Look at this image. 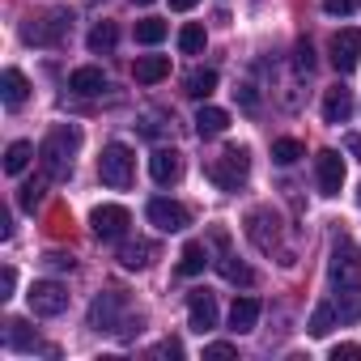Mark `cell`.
Masks as SVG:
<instances>
[{
    "label": "cell",
    "instance_id": "cell-44",
    "mask_svg": "<svg viewBox=\"0 0 361 361\" xmlns=\"http://www.w3.org/2000/svg\"><path fill=\"white\" fill-rule=\"evenodd\" d=\"M132 5H153V0H132Z\"/></svg>",
    "mask_w": 361,
    "mask_h": 361
},
{
    "label": "cell",
    "instance_id": "cell-45",
    "mask_svg": "<svg viewBox=\"0 0 361 361\" xmlns=\"http://www.w3.org/2000/svg\"><path fill=\"white\" fill-rule=\"evenodd\" d=\"M357 200H361V192H357Z\"/></svg>",
    "mask_w": 361,
    "mask_h": 361
},
{
    "label": "cell",
    "instance_id": "cell-37",
    "mask_svg": "<svg viewBox=\"0 0 361 361\" xmlns=\"http://www.w3.org/2000/svg\"><path fill=\"white\" fill-rule=\"evenodd\" d=\"M234 98H238L247 111H255V106H259V94H255V85H238V90H234Z\"/></svg>",
    "mask_w": 361,
    "mask_h": 361
},
{
    "label": "cell",
    "instance_id": "cell-2",
    "mask_svg": "<svg viewBox=\"0 0 361 361\" xmlns=\"http://www.w3.org/2000/svg\"><path fill=\"white\" fill-rule=\"evenodd\" d=\"M90 327H94V331L132 336V327H140V314L132 319V306H128V293H123V289H106V293L94 298V306H90Z\"/></svg>",
    "mask_w": 361,
    "mask_h": 361
},
{
    "label": "cell",
    "instance_id": "cell-4",
    "mask_svg": "<svg viewBox=\"0 0 361 361\" xmlns=\"http://www.w3.org/2000/svg\"><path fill=\"white\" fill-rule=\"evenodd\" d=\"M327 276L336 289H361V251L353 238H336L331 247V264H327Z\"/></svg>",
    "mask_w": 361,
    "mask_h": 361
},
{
    "label": "cell",
    "instance_id": "cell-20",
    "mask_svg": "<svg viewBox=\"0 0 361 361\" xmlns=\"http://www.w3.org/2000/svg\"><path fill=\"white\" fill-rule=\"evenodd\" d=\"M132 77H136V85H157L170 77V60L166 56H140L132 64Z\"/></svg>",
    "mask_w": 361,
    "mask_h": 361
},
{
    "label": "cell",
    "instance_id": "cell-9",
    "mask_svg": "<svg viewBox=\"0 0 361 361\" xmlns=\"http://www.w3.org/2000/svg\"><path fill=\"white\" fill-rule=\"evenodd\" d=\"M213 247H217V272H221L230 285H251V281H255V272L230 251V234H226V230H213Z\"/></svg>",
    "mask_w": 361,
    "mask_h": 361
},
{
    "label": "cell",
    "instance_id": "cell-27",
    "mask_svg": "<svg viewBox=\"0 0 361 361\" xmlns=\"http://www.w3.org/2000/svg\"><path fill=\"white\" fill-rule=\"evenodd\" d=\"M115 39H119L115 22H98V26L90 30V51H94V56H106V51H115Z\"/></svg>",
    "mask_w": 361,
    "mask_h": 361
},
{
    "label": "cell",
    "instance_id": "cell-6",
    "mask_svg": "<svg viewBox=\"0 0 361 361\" xmlns=\"http://www.w3.org/2000/svg\"><path fill=\"white\" fill-rule=\"evenodd\" d=\"M68 30H73V13H47V18H30L22 26V39L35 47H56V43H64Z\"/></svg>",
    "mask_w": 361,
    "mask_h": 361
},
{
    "label": "cell",
    "instance_id": "cell-10",
    "mask_svg": "<svg viewBox=\"0 0 361 361\" xmlns=\"http://www.w3.org/2000/svg\"><path fill=\"white\" fill-rule=\"evenodd\" d=\"M361 64V30L348 26L340 35H331V68L336 73H353Z\"/></svg>",
    "mask_w": 361,
    "mask_h": 361
},
{
    "label": "cell",
    "instance_id": "cell-31",
    "mask_svg": "<svg viewBox=\"0 0 361 361\" xmlns=\"http://www.w3.org/2000/svg\"><path fill=\"white\" fill-rule=\"evenodd\" d=\"M178 51H183V56H200L204 51V26H183V30H178Z\"/></svg>",
    "mask_w": 361,
    "mask_h": 361
},
{
    "label": "cell",
    "instance_id": "cell-21",
    "mask_svg": "<svg viewBox=\"0 0 361 361\" xmlns=\"http://www.w3.org/2000/svg\"><path fill=\"white\" fill-rule=\"evenodd\" d=\"M153 255H157V247H153L149 238H136V243H123V247H119V264H123V268H149Z\"/></svg>",
    "mask_w": 361,
    "mask_h": 361
},
{
    "label": "cell",
    "instance_id": "cell-14",
    "mask_svg": "<svg viewBox=\"0 0 361 361\" xmlns=\"http://www.w3.org/2000/svg\"><path fill=\"white\" fill-rule=\"evenodd\" d=\"M188 323H192V331H213L217 327V298L209 293V289H196L192 298H188Z\"/></svg>",
    "mask_w": 361,
    "mask_h": 361
},
{
    "label": "cell",
    "instance_id": "cell-35",
    "mask_svg": "<svg viewBox=\"0 0 361 361\" xmlns=\"http://www.w3.org/2000/svg\"><path fill=\"white\" fill-rule=\"evenodd\" d=\"M323 13H331V18H348V13H357V0H323Z\"/></svg>",
    "mask_w": 361,
    "mask_h": 361
},
{
    "label": "cell",
    "instance_id": "cell-39",
    "mask_svg": "<svg viewBox=\"0 0 361 361\" xmlns=\"http://www.w3.org/2000/svg\"><path fill=\"white\" fill-rule=\"evenodd\" d=\"M340 357H361V344H331V361H340Z\"/></svg>",
    "mask_w": 361,
    "mask_h": 361
},
{
    "label": "cell",
    "instance_id": "cell-34",
    "mask_svg": "<svg viewBox=\"0 0 361 361\" xmlns=\"http://www.w3.org/2000/svg\"><path fill=\"white\" fill-rule=\"evenodd\" d=\"M293 60H298V68H302V73H314V47H310L306 39L293 47Z\"/></svg>",
    "mask_w": 361,
    "mask_h": 361
},
{
    "label": "cell",
    "instance_id": "cell-33",
    "mask_svg": "<svg viewBox=\"0 0 361 361\" xmlns=\"http://www.w3.org/2000/svg\"><path fill=\"white\" fill-rule=\"evenodd\" d=\"M47 183H51V178L43 174V178H30V183L22 188V209H26V213H35V204L43 200V192H47Z\"/></svg>",
    "mask_w": 361,
    "mask_h": 361
},
{
    "label": "cell",
    "instance_id": "cell-18",
    "mask_svg": "<svg viewBox=\"0 0 361 361\" xmlns=\"http://www.w3.org/2000/svg\"><path fill=\"white\" fill-rule=\"evenodd\" d=\"M26 98H30V81L18 68H5V77H0V102H5L9 111H18Z\"/></svg>",
    "mask_w": 361,
    "mask_h": 361
},
{
    "label": "cell",
    "instance_id": "cell-28",
    "mask_svg": "<svg viewBox=\"0 0 361 361\" xmlns=\"http://www.w3.org/2000/svg\"><path fill=\"white\" fill-rule=\"evenodd\" d=\"M166 35H170V26H166L161 18H145V22H136V43H145V47H157Z\"/></svg>",
    "mask_w": 361,
    "mask_h": 361
},
{
    "label": "cell",
    "instance_id": "cell-11",
    "mask_svg": "<svg viewBox=\"0 0 361 361\" xmlns=\"http://www.w3.org/2000/svg\"><path fill=\"white\" fill-rule=\"evenodd\" d=\"M90 226H94L98 238H123V230L132 226V213L123 204H98L90 213Z\"/></svg>",
    "mask_w": 361,
    "mask_h": 361
},
{
    "label": "cell",
    "instance_id": "cell-7",
    "mask_svg": "<svg viewBox=\"0 0 361 361\" xmlns=\"http://www.w3.org/2000/svg\"><path fill=\"white\" fill-rule=\"evenodd\" d=\"M26 298H30V310H35L39 319H56V314L68 310V289H64L60 281H35Z\"/></svg>",
    "mask_w": 361,
    "mask_h": 361
},
{
    "label": "cell",
    "instance_id": "cell-38",
    "mask_svg": "<svg viewBox=\"0 0 361 361\" xmlns=\"http://www.w3.org/2000/svg\"><path fill=\"white\" fill-rule=\"evenodd\" d=\"M234 353H238V348H234L230 340H217V344H209V348H204V357H234Z\"/></svg>",
    "mask_w": 361,
    "mask_h": 361
},
{
    "label": "cell",
    "instance_id": "cell-17",
    "mask_svg": "<svg viewBox=\"0 0 361 361\" xmlns=\"http://www.w3.org/2000/svg\"><path fill=\"white\" fill-rule=\"evenodd\" d=\"M259 298H234V306H230V331H238V336H247V331H255V323H259Z\"/></svg>",
    "mask_w": 361,
    "mask_h": 361
},
{
    "label": "cell",
    "instance_id": "cell-5",
    "mask_svg": "<svg viewBox=\"0 0 361 361\" xmlns=\"http://www.w3.org/2000/svg\"><path fill=\"white\" fill-rule=\"evenodd\" d=\"M204 174L213 178L221 192H238V183L251 174V153H247V149H226L221 157H213V161L204 166Z\"/></svg>",
    "mask_w": 361,
    "mask_h": 361
},
{
    "label": "cell",
    "instance_id": "cell-23",
    "mask_svg": "<svg viewBox=\"0 0 361 361\" xmlns=\"http://www.w3.org/2000/svg\"><path fill=\"white\" fill-rule=\"evenodd\" d=\"M204 264H209L204 243H188V247H183V255H178V276H200V272H204Z\"/></svg>",
    "mask_w": 361,
    "mask_h": 361
},
{
    "label": "cell",
    "instance_id": "cell-40",
    "mask_svg": "<svg viewBox=\"0 0 361 361\" xmlns=\"http://www.w3.org/2000/svg\"><path fill=\"white\" fill-rule=\"evenodd\" d=\"M344 149H348V153L361 161V132H348V136H344Z\"/></svg>",
    "mask_w": 361,
    "mask_h": 361
},
{
    "label": "cell",
    "instance_id": "cell-42",
    "mask_svg": "<svg viewBox=\"0 0 361 361\" xmlns=\"http://www.w3.org/2000/svg\"><path fill=\"white\" fill-rule=\"evenodd\" d=\"M200 0H170V9H178V13H188V9H196Z\"/></svg>",
    "mask_w": 361,
    "mask_h": 361
},
{
    "label": "cell",
    "instance_id": "cell-13",
    "mask_svg": "<svg viewBox=\"0 0 361 361\" xmlns=\"http://www.w3.org/2000/svg\"><path fill=\"white\" fill-rule=\"evenodd\" d=\"M281 221H276V213H268V209H255V213H247V238L259 247V251H272L276 243H281V230H276Z\"/></svg>",
    "mask_w": 361,
    "mask_h": 361
},
{
    "label": "cell",
    "instance_id": "cell-36",
    "mask_svg": "<svg viewBox=\"0 0 361 361\" xmlns=\"http://www.w3.org/2000/svg\"><path fill=\"white\" fill-rule=\"evenodd\" d=\"M13 289H18V272H13V268H5V272H0V302H9V298H13Z\"/></svg>",
    "mask_w": 361,
    "mask_h": 361
},
{
    "label": "cell",
    "instance_id": "cell-25",
    "mask_svg": "<svg viewBox=\"0 0 361 361\" xmlns=\"http://www.w3.org/2000/svg\"><path fill=\"white\" fill-rule=\"evenodd\" d=\"M30 157H35V145H30V140H13V145L5 149V174H22V170L30 166Z\"/></svg>",
    "mask_w": 361,
    "mask_h": 361
},
{
    "label": "cell",
    "instance_id": "cell-1",
    "mask_svg": "<svg viewBox=\"0 0 361 361\" xmlns=\"http://www.w3.org/2000/svg\"><path fill=\"white\" fill-rule=\"evenodd\" d=\"M81 149V128L77 123H60L47 132V140L39 145V161L47 178H64L73 170V153Z\"/></svg>",
    "mask_w": 361,
    "mask_h": 361
},
{
    "label": "cell",
    "instance_id": "cell-24",
    "mask_svg": "<svg viewBox=\"0 0 361 361\" xmlns=\"http://www.w3.org/2000/svg\"><path fill=\"white\" fill-rule=\"evenodd\" d=\"M331 306H336V319L340 323H357L361 319V293L357 289H336V302Z\"/></svg>",
    "mask_w": 361,
    "mask_h": 361
},
{
    "label": "cell",
    "instance_id": "cell-19",
    "mask_svg": "<svg viewBox=\"0 0 361 361\" xmlns=\"http://www.w3.org/2000/svg\"><path fill=\"white\" fill-rule=\"evenodd\" d=\"M68 90H73L77 98H94V94L106 90V73L94 68V64H85V68H77V73L68 77Z\"/></svg>",
    "mask_w": 361,
    "mask_h": 361
},
{
    "label": "cell",
    "instance_id": "cell-12",
    "mask_svg": "<svg viewBox=\"0 0 361 361\" xmlns=\"http://www.w3.org/2000/svg\"><path fill=\"white\" fill-rule=\"evenodd\" d=\"M314 174H319V192L323 196H340V188H344V157L336 149H323L314 157Z\"/></svg>",
    "mask_w": 361,
    "mask_h": 361
},
{
    "label": "cell",
    "instance_id": "cell-43",
    "mask_svg": "<svg viewBox=\"0 0 361 361\" xmlns=\"http://www.w3.org/2000/svg\"><path fill=\"white\" fill-rule=\"evenodd\" d=\"M47 264H51V268H73V259H68V255H47Z\"/></svg>",
    "mask_w": 361,
    "mask_h": 361
},
{
    "label": "cell",
    "instance_id": "cell-32",
    "mask_svg": "<svg viewBox=\"0 0 361 361\" xmlns=\"http://www.w3.org/2000/svg\"><path fill=\"white\" fill-rule=\"evenodd\" d=\"M336 323H340V319H336V306L323 302V306H314V314H310V336H327Z\"/></svg>",
    "mask_w": 361,
    "mask_h": 361
},
{
    "label": "cell",
    "instance_id": "cell-3",
    "mask_svg": "<svg viewBox=\"0 0 361 361\" xmlns=\"http://www.w3.org/2000/svg\"><path fill=\"white\" fill-rule=\"evenodd\" d=\"M98 178H102L106 188H115V192L132 188V178H136V157H132V149H128L123 140H111V145L102 149V157H98Z\"/></svg>",
    "mask_w": 361,
    "mask_h": 361
},
{
    "label": "cell",
    "instance_id": "cell-41",
    "mask_svg": "<svg viewBox=\"0 0 361 361\" xmlns=\"http://www.w3.org/2000/svg\"><path fill=\"white\" fill-rule=\"evenodd\" d=\"M178 353H183V348H178L174 340H166V344H157V357H178Z\"/></svg>",
    "mask_w": 361,
    "mask_h": 361
},
{
    "label": "cell",
    "instance_id": "cell-30",
    "mask_svg": "<svg viewBox=\"0 0 361 361\" xmlns=\"http://www.w3.org/2000/svg\"><path fill=\"white\" fill-rule=\"evenodd\" d=\"M298 157H306V145H302V140L285 136V140H276V145H272V161H276V166H293Z\"/></svg>",
    "mask_w": 361,
    "mask_h": 361
},
{
    "label": "cell",
    "instance_id": "cell-15",
    "mask_svg": "<svg viewBox=\"0 0 361 361\" xmlns=\"http://www.w3.org/2000/svg\"><path fill=\"white\" fill-rule=\"evenodd\" d=\"M149 174H153V183L170 188V183H178V178H183V157H178L174 149H157V153L149 157Z\"/></svg>",
    "mask_w": 361,
    "mask_h": 361
},
{
    "label": "cell",
    "instance_id": "cell-29",
    "mask_svg": "<svg viewBox=\"0 0 361 361\" xmlns=\"http://www.w3.org/2000/svg\"><path fill=\"white\" fill-rule=\"evenodd\" d=\"M183 85H188V94H192V98H209V94L217 90V73H213V68H196Z\"/></svg>",
    "mask_w": 361,
    "mask_h": 361
},
{
    "label": "cell",
    "instance_id": "cell-26",
    "mask_svg": "<svg viewBox=\"0 0 361 361\" xmlns=\"http://www.w3.org/2000/svg\"><path fill=\"white\" fill-rule=\"evenodd\" d=\"M5 344H9L13 353H35V348H43V344H39V336H30L22 319H13V323H9V331H5Z\"/></svg>",
    "mask_w": 361,
    "mask_h": 361
},
{
    "label": "cell",
    "instance_id": "cell-22",
    "mask_svg": "<svg viewBox=\"0 0 361 361\" xmlns=\"http://www.w3.org/2000/svg\"><path fill=\"white\" fill-rule=\"evenodd\" d=\"M226 128H230V115L221 106H200L196 111V132L200 136H221Z\"/></svg>",
    "mask_w": 361,
    "mask_h": 361
},
{
    "label": "cell",
    "instance_id": "cell-16",
    "mask_svg": "<svg viewBox=\"0 0 361 361\" xmlns=\"http://www.w3.org/2000/svg\"><path fill=\"white\" fill-rule=\"evenodd\" d=\"M348 115H353V90L331 85V90L323 94V119H327V123H348Z\"/></svg>",
    "mask_w": 361,
    "mask_h": 361
},
{
    "label": "cell",
    "instance_id": "cell-8",
    "mask_svg": "<svg viewBox=\"0 0 361 361\" xmlns=\"http://www.w3.org/2000/svg\"><path fill=\"white\" fill-rule=\"evenodd\" d=\"M145 217L161 230V234H183L188 226H192V213L178 204V200H166V196H157V200H149V209H145Z\"/></svg>",
    "mask_w": 361,
    "mask_h": 361
}]
</instances>
